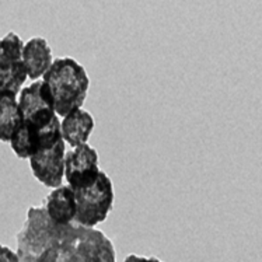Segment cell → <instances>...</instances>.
Listing matches in <instances>:
<instances>
[{
	"label": "cell",
	"instance_id": "10",
	"mask_svg": "<svg viewBox=\"0 0 262 262\" xmlns=\"http://www.w3.org/2000/svg\"><path fill=\"white\" fill-rule=\"evenodd\" d=\"M43 209L55 225H70L75 222L77 205L75 191L69 185L54 188L43 201Z\"/></svg>",
	"mask_w": 262,
	"mask_h": 262
},
{
	"label": "cell",
	"instance_id": "11",
	"mask_svg": "<svg viewBox=\"0 0 262 262\" xmlns=\"http://www.w3.org/2000/svg\"><path fill=\"white\" fill-rule=\"evenodd\" d=\"M94 126L96 122L93 115L83 108L72 111L60 121L62 138L70 147L86 145Z\"/></svg>",
	"mask_w": 262,
	"mask_h": 262
},
{
	"label": "cell",
	"instance_id": "12",
	"mask_svg": "<svg viewBox=\"0 0 262 262\" xmlns=\"http://www.w3.org/2000/svg\"><path fill=\"white\" fill-rule=\"evenodd\" d=\"M21 122L18 98L13 91H0V142H10Z\"/></svg>",
	"mask_w": 262,
	"mask_h": 262
},
{
	"label": "cell",
	"instance_id": "3",
	"mask_svg": "<svg viewBox=\"0 0 262 262\" xmlns=\"http://www.w3.org/2000/svg\"><path fill=\"white\" fill-rule=\"evenodd\" d=\"M75 223L83 227H96L105 222L114 206V187L111 178L104 171L100 172L97 181L87 188L76 189Z\"/></svg>",
	"mask_w": 262,
	"mask_h": 262
},
{
	"label": "cell",
	"instance_id": "8",
	"mask_svg": "<svg viewBox=\"0 0 262 262\" xmlns=\"http://www.w3.org/2000/svg\"><path fill=\"white\" fill-rule=\"evenodd\" d=\"M64 156L66 143L63 139L51 149L34 155L28 159L32 176L45 187L52 189L60 187L64 178Z\"/></svg>",
	"mask_w": 262,
	"mask_h": 262
},
{
	"label": "cell",
	"instance_id": "13",
	"mask_svg": "<svg viewBox=\"0 0 262 262\" xmlns=\"http://www.w3.org/2000/svg\"><path fill=\"white\" fill-rule=\"evenodd\" d=\"M0 262H20L17 252L11 250L10 247L0 244Z\"/></svg>",
	"mask_w": 262,
	"mask_h": 262
},
{
	"label": "cell",
	"instance_id": "14",
	"mask_svg": "<svg viewBox=\"0 0 262 262\" xmlns=\"http://www.w3.org/2000/svg\"><path fill=\"white\" fill-rule=\"evenodd\" d=\"M123 262H163L156 257H140L136 254H130L123 259Z\"/></svg>",
	"mask_w": 262,
	"mask_h": 262
},
{
	"label": "cell",
	"instance_id": "4",
	"mask_svg": "<svg viewBox=\"0 0 262 262\" xmlns=\"http://www.w3.org/2000/svg\"><path fill=\"white\" fill-rule=\"evenodd\" d=\"M60 139L63 138L60 132V119L58 117L48 126H39L21 121L9 143L18 159H30L39 151L51 149Z\"/></svg>",
	"mask_w": 262,
	"mask_h": 262
},
{
	"label": "cell",
	"instance_id": "6",
	"mask_svg": "<svg viewBox=\"0 0 262 262\" xmlns=\"http://www.w3.org/2000/svg\"><path fill=\"white\" fill-rule=\"evenodd\" d=\"M17 98L21 121L39 126H48L49 123L54 122L55 118H58L51 91L42 79L21 89Z\"/></svg>",
	"mask_w": 262,
	"mask_h": 262
},
{
	"label": "cell",
	"instance_id": "5",
	"mask_svg": "<svg viewBox=\"0 0 262 262\" xmlns=\"http://www.w3.org/2000/svg\"><path fill=\"white\" fill-rule=\"evenodd\" d=\"M24 41L14 31L0 38V91L18 94L27 80V72L23 62Z\"/></svg>",
	"mask_w": 262,
	"mask_h": 262
},
{
	"label": "cell",
	"instance_id": "9",
	"mask_svg": "<svg viewBox=\"0 0 262 262\" xmlns=\"http://www.w3.org/2000/svg\"><path fill=\"white\" fill-rule=\"evenodd\" d=\"M23 62L30 80H39L54 62L52 48L43 37H32L24 42Z\"/></svg>",
	"mask_w": 262,
	"mask_h": 262
},
{
	"label": "cell",
	"instance_id": "2",
	"mask_svg": "<svg viewBox=\"0 0 262 262\" xmlns=\"http://www.w3.org/2000/svg\"><path fill=\"white\" fill-rule=\"evenodd\" d=\"M42 80L51 91L58 117H66L81 108L86 101L90 79L86 69L76 59L69 56L54 59Z\"/></svg>",
	"mask_w": 262,
	"mask_h": 262
},
{
	"label": "cell",
	"instance_id": "7",
	"mask_svg": "<svg viewBox=\"0 0 262 262\" xmlns=\"http://www.w3.org/2000/svg\"><path fill=\"white\" fill-rule=\"evenodd\" d=\"M100 157L94 147H72L64 156V180L73 191L93 185L100 176Z\"/></svg>",
	"mask_w": 262,
	"mask_h": 262
},
{
	"label": "cell",
	"instance_id": "1",
	"mask_svg": "<svg viewBox=\"0 0 262 262\" xmlns=\"http://www.w3.org/2000/svg\"><path fill=\"white\" fill-rule=\"evenodd\" d=\"M20 262H117L113 241L101 230L55 225L43 206H31L16 235Z\"/></svg>",
	"mask_w": 262,
	"mask_h": 262
}]
</instances>
